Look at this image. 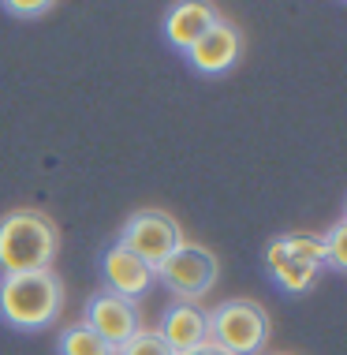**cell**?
<instances>
[{
	"instance_id": "6da1fadb",
	"label": "cell",
	"mask_w": 347,
	"mask_h": 355,
	"mask_svg": "<svg viewBox=\"0 0 347 355\" xmlns=\"http://www.w3.org/2000/svg\"><path fill=\"white\" fill-rule=\"evenodd\" d=\"M56 247H60L56 225L37 209H15V214L0 217V270L4 277L53 270Z\"/></svg>"
},
{
	"instance_id": "7a4b0ae2",
	"label": "cell",
	"mask_w": 347,
	"mask_h": 355,
	"mask_svg": "<svg viewBox=\"0 0 347 355\" xmlns=\"http://www.w3.org/2000/svg\"><path fill=\"white\" fill-rule=\"evenodd\" d=\"M64 306V284L53 270L15 273L0 281V318L15 329H42Z\"/></svg>"
},
{
	"instance_id": "3957f363",
	"label": "cell",
	"mask_w": 347,
	"mask_h": 355,
	"mask_svg": "<svg viewBox=\"0 0 347 355\" xmlns=\"http://www.w3.org/2000/svg\"><path fill=\"white\" fill-rule=\"evenodd\" d=\"M209 344L228 355H258L269 340V314L254 300H228L206 314Z\"/></svg>"
},
{
	"instance_id": "277c9868",
	"label": "cell",
	"mask_w": 347,
	"mask_h": 355,
	"mask_svg": "<svg viewBox=\"0 0 347 355\" xmlns=\"http://www.w3.org/2000/svg\"><path fill=\"white\" fill-rule=\"evenodd\" d=\"M116 243L157 273L161 266L168 262V254L183 243V232H179L176 217H168L165 209H139V214H131L127 225L120 228V239H116Z\"/></svg>"
},
{
	"instance_id": "5b68a950",
	"label": "cell",
	"mask_w": 347,
	"mask_h": 355,
	"mask_svg": "<svg viewBox=\"0 0 347 355\" xmlns=\"http://www.w3.org/2000/svg\"><path fill=\"white\" fill-rule=\"evenodd\" d=\"M321 262H325V243L317 236H281L269 243V254H265L273 281L292 295H303L314 284Z\"/></svg>"
},
{
	"instance_id": "8992f818",
	"label": "cell",
	"mask_w": 347,
	"mask_h": 355,
	"mask_svg": "<svg viewBox=\"0 0 347 355\" xmlns=\"http://www.w3.org/2000/svg\"><path fill=\"white\" fill-rule=\"evenodd\" d=\"M157 277L165 281V288L179 303H190V300H202V295L217 284L220 266H217V254L209 251V247L179 243L176 251L168 254V262L157 270Z\"/></svg>"
},
{
	"instance_id": "52a82bcc",
	"label": "cell",
	"mask_w": 347,
	"mask_h": 355,
	"mask_svg": "<svg viewBox=\"0 0 347 355\" xmlns=\"http://www.w3.org/2000/svg\"><path fill=\"white\" fill-rule=\"evenodd\" d=\"M82 325L98 333V337L109 344V348L127 344L134 333L142 329V325H139V306H134L131 300H123V295H116V292L90 295V300H86Z\"/></svg>"
},
{
	"instance_id": "ba28073f",
	"label": "cell",
	"mask_w": 347,
	"mask_h": 355,
	"mask_svg": "<svg viewBox=\"0 0 347 355\" xmlns=\"http://www.w3.org/2000/svg\"><path fill=\"white\" fill-rule=\"evenodd\" d=\"M239 53H243V37H239V31L228 23V19H217V23L187 49V60L195 64L202 75H220L239 60Z\"/></svg>"
},
{
	"instance_id": "9c48e42d",
	"label": "cell",
	"mask_w": 347,
	"mask_h": 355,
	"mask_svg": "<svg viewBox=\"0 0 347 355\" xmlns=\"http://www.w3.org/2000/svg\"><path fill=\"white\" fill-rule=\"evenodd\" d=\"M101 273H105V292H116V295H123V300H139L142 292L153 284V273L146 262H139L134 254H127L120 243H112L109 251H105V258H101Z\"/></svg>"
},
{
	"instance_id": "30bf717a",
	"label": "cell",
	"mask_w": 347,
	"mask_h": 355,
	"mask_svg": "<svg viewBox=\"0 0 347 355\" xmlns=\"http://www.w3.org/2000/svg\"><path fill=\"white\" fill-rule=\"evenodd\" d=\"M161 337L165 344L176 355H187L202 348V344L209 340V325H206V311H198L195 303H176L165 311V318H161Z\"/></svg>"
},
{
	"instance_id": "8fae6325",
	"label": "cell",
	"mask_w": 347,
	"mask_h": 355,
	"mask_svg": "<svg viewBox=\"0 0 347 355\" xmlns=\"http://www.w3.org/2000/svg\"><path fill=\"white\" fill-rule=\"evenodd\" d=\"M217 19L220 15H217L213 4H202V0H183V4H176L165 15V37L176 45V49L187 53L190 45H195L198 37L217 23Z\"/></svg>"
},
{
	"instance_id": "7c38bea8",
	"label": "cell",
	"mask_w": 347,
	"mask_h": 355,
	"mask_svg": "<svg viewBox=\"0 0 347 355\" xmlns=\"http://www.w3.org/2000/svg\"><path fill=\"white\" fill-rule=\"evenodd\" d=\"M56 352L60 355H116V348H109L94 329H86V325H67L60 333V340H56Z\"/></svg>"
},
{
	"instance_id": "4fadbf2b",
	"label": "cell",
	"mask_w": 347,
	"mask_h": 355,
	"mask_svg": "<svg viewBox=\"0 0 347 355\" xmlns=\"http://www.w3.org/2000/svg\"><path fill=\"white\" fill-rule=\"evenodd\" d=\"M116 355H176L165 344V337H161L157 329H139L127 344H120L116 348Z\"/></svg>"
},
{
	"instance_id": "5bb4252c",
	"label": "cell",
	"mask_w": 347,
	"mask_h": 355,
	"mask_svg": "<svg viewBox=\"0 0 347 355\" xmlns=\"http://www.w3.org/2000/svg\"><path fill=\"white\" fill-rule=\"evenodd\" d=\"M344 239H347V220H336L332 232L321 239V243H325V262H329L332 270H347V247H344Z\"/></svg>"
},
{
	"instance_id": "9a60e30c",
	"label": "cell",
	"mask_w": 347,
	"mask_h": 355,
	"mask_svg": "<svg viewBox=\"0 0 347 355\" xmlns=\"http://www.w3.org/2000/svg\"><path fill=\"white\" fill-rule=\"evenodd\" d=\"M4 12L15 15V19H34V15L53 12V4L49 0H4Z\"/></svg>"
},
{
	"instance_id": "2e32d148",
	"label": "cell",
	"mask_w": 347,
	"mask_h": 355,
	"mask_svg": "<svg viewBox=\"0 0 347 355\" xmlns=\"http://www.w3.org/2000/svg\"><path fill=\"white\" fill-rule=\"evenodd\" d=\"M187 355H228V352H224V348H217V344H209V340H206V344H202V348L187 352Z\"/></svg>"
}]
</instances>
